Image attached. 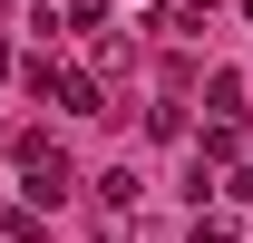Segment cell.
<instances>
[{"label": "cell", "instance_id": "cell-1", "mask_svg": "<svg viewBox=\"0 0 253 243\" xmlns=\"http://www.w3.org/2000/svg\"><path fill=\"white\" fill-rule=\"evenodd\" d=\"M30 88H39V97H59L68 117H107V88H97L88 68H49V59H30Z\"/></svg>", "mask_w": 253, "mask_h": 243}, {"label": "cell", "instance_id": "cell-2", "mask_svg": "<svg viewBox=\"0 0 253 243\" xmlns=\"http://www.w3.org/2000/svg\"><path fill=\"white\" fill-rule=\"evenodd\" d=\"M20 175H30V185H20L30 204H59V195H68V175H78V165H68V156L49 146V136H20Z\"/></svg>", "mask_w": 253, "mask_h": 243}, {"label": "cell", "instance_id": "cell-3", "mask_svg": "<svg viewBox=\"0 0 253 243\" xmlns=\"http://www.w3.org/2000/svg\"><path fill=\"white\" fill-rule=\"evenodd\" d=\"M97 195H107V204L126 214V204H136V195H146V175H136V165H107V175H97Z\"/></svg>", "mask_w": 253, "mask_h": 243}, {"label": "cell", "instance_id": "cell-4", "mask_svg": "<svg viewBox=\"0 0 253 243\" xmlns=\"http://www.w3.org/2000/svg\"><path fill=\"white\" fill-rule=\"evenodd\" d=\"M205 97H214V126H234V117H244V78H214Z\"/></svg>", "mask_w": 253, "mask_h": 243}, {"label": "cell", "instance_id": "cell-5", "mask_svg": "<svg viewBox=\"0 0 253 243\" xmlns=\"http://www.w3.org/2000/svg\"><path fill=\"white\" fill-rule=\"evenodd\" d=\"M195 243H234V224L224 214H195Z\"/></svg>", "mask_w": 253, "mask_h": 243}, {"label": "cell", "instance_id": "cell-6", "mask_svg": "<svg viewBox=\"0 0 253 243\" xmlns=\"http://www.w3.org/2000/svg\"><path fill=\"white\" fill-rule=\"evenodd\" d=\"M205 10H214V0H175V30H195V20H205Z\"/></svg>", "mask_w": 253, "mask_h": 243}, {"label": "cell", "instance_id": "cell-7", "mask_svg": "<svg viewBox=\"0 0 253 243\" xmlns=\"http://www.w3.org/2000/svg\"><path fill=\"white\" fill-rule=\"evenodd\" d=\"M244 20H253V0H244Z\"/></svg>", "mask_w": 253, "mask_h": 243}]
</instances>
